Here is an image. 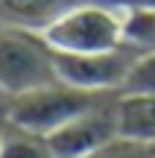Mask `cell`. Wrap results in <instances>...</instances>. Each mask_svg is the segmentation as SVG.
<instances>
[{
    "label": "cell",
    "mask_w": 155,
    "mask_h": 158,
    "mask_svg": "<svg viewBox=\"0 0 155 158\" xmlns=\"http://www.w3.org/2000/svg\"><path fill=\"white\" fill-rule=\"evenodd\" d=\"M129 9L111 0H82L56 15L44 29V41L56 53H103L126 44Z\"/></svg>",
    "instance_id": "6da1fadb"
},
{
    "label": "cell",
    "mask_w": 155,
    "mask_h": 158,
    "mask_svg": "<svg viewBox=\"0 0 155 158\" xmlns=\"http://www.w3.org/2000/svg\"><path fill=\"white\" fill-rule=\"evenodd\" d=\"M111 97H117V94L82 91V88H73V85L59 79V82H50L44 88L29 91V94L12 97L9 108H6V123L47 138L56 129H62L64 123H70L73 117L91 111L94 106L111 100Z\"/></svg>",
    "instance_id": "7a4b0ae2"
},
{
    "label": "cell",
    "mask_w": 155,
    "mask_h": 158,
    "mask_svg": "<svg viewBox=\"0 0 155 158\" xmlns=\"http://www.w3.org/2000/svg\"><path fill=\"white\" fill-rule=\"evenodd\" d=\"M59 82L56 50L41 29L0 27V94L6 100Z\"/></svg>",
    "instance_id": "3957f363"
},
{
    "label": "cell",
    "mask_w": 155,
    "mask_h": 158,
    "mask_svg": "<svg viewBox=\"0 0 155 158\" xmlns=\"http://www.w3.org/2000/svg\"><path fill=\"white\" fill-rule=\"evenodd\" d=\"M138 56L141 47H135L132 41L103 53H56V70L59 79L73 88L120 94Z\"/></svg>",
    "instance_id": "277c9868"
},
{
    "label": "cell",
    "mask_w": 155,
    "mask_h": 158,
    "mask_svg": "<svg viewBox=\"0 0 155 158\" xmlns=\"http://www.w3.org/2000/svg\"><path fill=\"white\" fill-rule=\"evenodd\" d=\"M114 102L117 97H111V100L94 106L91 111L73 117L53 135H47L44 141H47V149H50V158H88L91 152L111 143L114 138H120L117 135Z\"/></svg>",
    "instance_id": "5b68a950"
},
{
    "label": "cell",
    "mask_w": 155,
    "mask_h": 158,
    "mask_svg": "<svg viewBox=\"0 0 155 158\" xmlns=\"http://www.w3.org/2000/svg\"><path fill=\"white\" fill-rule=\"evenodd\" d=\"M117 135L126 141L155 143V94H117Z\"/></svg>",
    "instance_id": "8992f818"
},
{
    "label": "cell",
    "mask_w": 155,
    "mask_h": 158,
    "mask_svg": "<svg viewBox=\"0 0 155 158\" xmlns=\"http://www.w3.org/2000/svg\"><path fill=\"white\" fill-rule=\"evenodd\" d=\"M73 3H82V0H0V27L44 29L56 15H62Z\"/></svg>",
    "instance_id": "52a82bcc"
},
{
    "label": "cell",
    "mask_w": 155,
    "mask_h": 158,
    "mask_svg": "<svg viewBox=\"0 0 155 158\" xmlns=\"http://www.w3.org/2000/svg\"><path fill=\"white\" fill-rule=\"evenodd\" d=\"M0 158H50V149L41 135L6 123L0 129Z\"/></svg>",
    "instance_id": "ba28073f"
},
{
    "label": "cell",
    "mask_w": 155,
    "mask_h": 158,
    "mask_svg": "<svg viewBox=\"0 0 155 158\" xmlns=\"http://www.w3.org/2000/svg\"><path fill=\"white\" fill-rule=\"evenodd\" d=\"M123 94H155V50H141L126 76Z\"/></svg>",
    "instance_id": "9c48e42d"
},
{
    "label": "cell",
    "mask_w": 155,
    "mask_h": 158,
    "mask_svg": "<svg viewBox=\"0 0 155 158\" xmlns=\"http://www.w3.org/2000/svg\"><path fill=\"white\" fill-rule=\"evenodd\" d=\"M126 41H132L141 50H155V12L129 9L126 18Z\"/></svg>",
    "instance_id": "30bf717a"
},
{
    "label": "cell",
    "mask_w": 155,
    "mask_h": 158,
    "mask_svg": "<svg viewBox=\"0 0 155 158\" xmlns=\"http://www.w3.org/2000/svg\"><path fill=\"white\" fill-rule=\"evenodd\" d=\"M144 152H146L144 143L126 141V138H114L111 143H105L103 149L91 152L88 158H144Z\"/></svg>",
    "instance_id": "8fae6325"
},
{
    "label": "cell",
    "mask_w": 155,
    "mask_h": 158,
    "mask_svg": "<svg viewBox=\"0 0 155 158\" xmlns=\"http://www.w3.org/2000/svg\"><path fill=\"white\" fill-rule=\"evenodd\" d=\"M126 9H138V12H155V0H117Z\"/></svg>",
    "instance_id": "7c38bea8"
}]
</instances>
